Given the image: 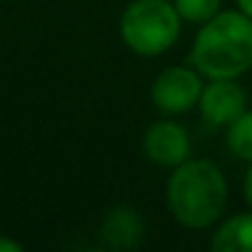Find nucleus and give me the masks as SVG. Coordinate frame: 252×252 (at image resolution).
I'll use <instances>...</instances> for the list:
<instances>
[{"mask_svg":"<svg viewBox=\"0 0 252 252\" xmlns=\"http://www.w3.org/2000/svg\"><path fill=\"white\" fill-rule=\"evenodd\" d=\"M188 62L205 79H240L252 69V18L220 10L198 28Z\"/></svg>","mask_w":252,"mask_h":252,"instance_id":"obj_2","label":"nucleus"},{"mask_svg":"<svg viewBox=\"0 0 252 252\" xmlns=\"http://www.w3.org/2000/svg\"><path fill=\"white\" fill-rule=\"evenodd\" d=\"M141 151L154 166L171 171L190 158L193 141L188 129L181 121H176V116H163L149 124V129L141 136Z\"/></svg>","mask_w":252,"mask_h":252,"instance_id":"obj_5","label":"nucleus"},{"mask_svg":"<svg viewBox=\"0 0 252 252\" xmlns=\"http://www.w3.org/2000/svg\"><path fill=\"white\" fill-rule=\"evenodd\" d=\"M146 232V222L141 213L131 205H114L104 213L99 225V240L106 250L126 252L141 245Z\"/></svg>","mask_w":252,"mask_h":252,"instance_id":"obj_7","label":"nucleus"},{"mask_svg":"<svg viewBox=\"0 0 252 252\" xmlns=\"http://www.w3.org/2000/svg\"><path fill=\"white\" fill-rule=\"evenodd\" d=\"M247 89L237 79H205L198 111L205 124L227 129V126L247 111Z\"/></svg>","mask_w":252,"mask_h":252,"instance_id":"obj_6","label":"nucleus"},{"mask_svg":"<svg viewBox=\"0 0 252 252\" xmlns=\"http://www.w3.org/2000/svg\"><path fill=\"white\" fill-rule=\"evenodd\" d=\"M0 3H3V0H0Z\"/></svg>","mask_w":252,"mask_h":252,"instance_id":"obj_14","label":"nucleus"},{"mask_svg":"<svg viewBox=\"0 0 252 252\" xmlns=\"http://www.w3.org/2000/svg\"><path fill=\"white\" fill-rule=\"evenodd\" d=\"M230 198L222 168L208 158H188L171 168L166 181V208L186 230L215 227Z\"/></svg>","mask_w":252,"mask_h":252,"instance_id":"obj_1","label":"nucleus"},{"mask_svg":"<svg viewBox=\"0 0 252 252\" xmlns=\"http://www.w3.org/2000/svg\"><path fill=\"white\" fill-rule=\"evenodd\" d=\"M242 193H245V200H247V205H250V210H252V163H250V168H247V173H245Z\"/></svg>","mask_w":252,"mask_h":252,"instance_id":"obj_11","label":"nucleus"},{"mask_svg":"<svg viewBox=\"0 0 252 252\" xmlns=\"http://www.w3.org/2000/svg\"><path fill=\"white\" fill-rule=\"evenodd\" d=\"M225 144L235 158L252 163V109H247L225 129Z\"/></svg>","mask_w":252,"mask_h":252,"instance_id":"obj_9","label":"nucleus"},{"mask_svg":"<svg viewBox=\"0 0 252 252\" xmlns=\"http://www.w3.org/2000/svg\"><path fill=\"white\" fill-rule=\"evenodd\" d=\"M173 5L183 23L200 28L222 10V0H173Z\"/></svg>","mask_w":252,"mask_h":252,"instance_id":"obj_10","label":"nucleus"},{"mask_svg":"<svg viewBox=\"0 0 252 252\" xmlns=\"http://www.w3.org/2000/svg\"><path fill=\"white\" fill-rule=\"evenodd\" d=\"M205 77L188 64H171L161 69L151 84V104L163 116H181L198 106Z\"/></svg>","mask_w":252,"mask_h":252,"instance_id":"obj_4","label":"nucleus"},{"mask_svg":"<svg viewBox=\"0 0 252 252\" xmlns=\"http://www.w3.org/2000/svg\"><path fill=\"white\" fill-rule=\"evenodd\" d=\"M0 252H23V245L18 240H10V237L0 235Z\"/></svg>","mask_w":252,"mask_h":252,"instance_id":"obj_12","label":"nucleus"},{"mask_svg":"<svg viewBox=\"0 0 252 252\" xmlns=\"http://www.w3.org/2000/svg\"><path fill=\"white\" fill-rule=\"evenodd\" d=\"M181 28L173 0H131L119 18L121 42L146 60L166 55L178 42Z\"/></svg>","mask_w":252,"mask_h":252,"instance_id":"obj_3","label":"nucleus"},{"mask_svg":"<svg viewBox=\"0 0 252 252\" xmlns=\"http://www.w3.org/2000/svg\"><path fill=\"white\" fill-rule=\"evenodd\" d=\"M237 10H242L247 18H252V0H235Z\"/></svg>","mask_w":252,"mask_h":252,"instance_id":"obj_13","label":"nucleus"},{"mask_svg":"<svg viewBox=\"0 0 252 252\" xmlns=\"http://www.w3.org/2000/svg\"><path fill=\"white\" fill-rule=\"evenodd\" d=\"M210 247L215 252H252V210L227 215L225 220L220 218Z\"/></svg>","mask_w":252,"mask_h":252,"instance_id":"obj_8","label":"nucleus"}]
</instances>
